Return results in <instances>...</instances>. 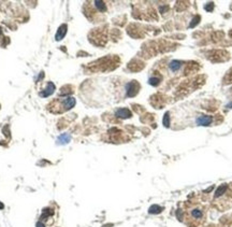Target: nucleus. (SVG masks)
Returning a JSON list of instances; mask_svg holds the SVG:
<instances>
[{
	"mask_svg": "<svg viewBox=\"0 0 232 227\" xmlns=\"http://www.w3.org/2000/svg\"><path fill=\"white\" fill-rule=\"evenodd\" d=\"M139 87H140L139 84L136 83V82H134V81L128 83V85H127V87H126L127 96L128 97L136 96V94H138V92H139Z\"/></svg>",
	"mask_w": 232,
	"mask_h": 227,
	"instance_id": "nucleus-1",
	"label": "nucleus"
},
{
	"mask_svg": "<svg viewBox=\"0 0 232 227\" xmlns=\"http://www.w3.org/2000/svg\"><path fill=\"white\" fill-rule=\"evenodd\" d=\"M212 116L211 115H201L197 118L196 123L197 125H200V126H209L212 124Z\"/></svg>",
	"mask_w": 232,
	"mask_h": 227,
	"instance_id": "nucleus-2",
	"label": "nucleus"
},
{
	"mask_svg": "<svg viewBox=\"0 0 232 227\" xmlns=\"http://www.w3.org/2000/svg\"><path fill=\"white\" fill-rule=\"evenodd\" d=\"M75 98H73V97H67L63 100L61 102V106L63 107V110H70V109H72L74 106H75Z\"/></svg>",
	"mask_w": 232,
	"mask_h": 227,
	"instance_id": "nucleus-3",
	"label": "nucleus"
},
{
	"mask_svg": "<svg viewBox=\"0 0 232 227\" xmlns=\"http://www.w3.org/2000/svg\"><path fill=\"white\" fill-rule=\"evenodd\" d=\"M115 115L117 117H120V118H129V117H131V112H130L129 109L122 108V109L116 110Z\"/></svg>",
	"mask_w": 232,
	"mask_h": 227,
	"instance_id": "nucleus-4",
	"label": "nucleus"
},
{
	"mask_svg": "<svg viewBox=\"0 0 232 227\" xmlns=\"http://www.w3.org/2000/svg\"><path fill=\"white\" fill-rule=\"evenodd\" d=\"M54 90H55V85H54V84L51 82V83H49L46 85L45 90H44L43 92H41L40 95L42 97H49L50 95H52V94L54 93Z\"/></svg>",
	"mask_w": 232,
	"mask_h": 227,
	"instance_id": "nucleus-5",
	"label": "nucleus"
},
{
	"mask_svg": "<svg viewBox=\"0 0 232 227\" xmlns=\"http://www.w3.org/2000/svg\"><path fill=\"white\" fill-rule=\"evenodd\" d=\"M67 25L66 24H63L61 26L58 28V30H57V34H56V40L57 41H60L61 39H63L65 36H66V34H67Z\"/></svg>",
	"mask_w": 232,
	"mask_h": 227,
	"instance_id": "nucleus-6",
	"label": "nucleus"
},
{
	"mask_svg": "<svg viewBox=\"0 0 232 227\" xmlns=\"http://www.w3.org/2000/svg\"><path fill=\"white\" fill-rule=\"evenodd\" d=\"M70 140H71V136H70L69 134H63L58 137L57 142L59 144H66V143H68V142H70Z\"/></svg>",
	"mask_w": 232,
	"mask_h": 227,
	"instance_id": "nucleus-7",
	"label": "nucleus"
},
{
	"mask_svg": "<svg viewBox=\"0 0 232 227\" xmlns=\"http://www.w3.org/2000/svg\"><path fill=\"white\" fill-rule=\"evenodd\" d=\"M182 67V63L179 60H173L170 63V70L175 72V71H179Z\"/></svg>",
	"mask_w": 232,
	"mask_h": 227,
	"instance_id": "nucleus-8",
	"label": "nucleus"
},
{
	"mask_svg": "<svg viewBox=\"0 0 232 227\" xmlns=\"http://www.w3.org/2000/svg\"><path fill=\"white\" fill-rule=\"evenodd\" d=\"M227 188H228V185H227V184H221L220 186H218V188H217L215 192V197H220L221 195H224V193H226Z\"/></svg>",
	"mask_w": 232,
	"mask_h": 227,
	"instance_id": "nucleus-9",
	"label": "nucleus"
},
{
	"mask_svg": "<svg viewBox=\"0 0 232 227\" xmlns=\"http://www.w3.org/2000/svg\"><path fill=\"white\" fill-rule=\"evenodd\" d=\"M162 208L160 207V206H158V204H153L152 207L148 209V212L150 214H159L162 212Z\"/></svg>",
	"mask_w": 232,
	"mask_h": 227,
	"instance_id": "nucleus-10",
	"label": "nucleus"
},
{
	"mask_svg": "<svg viewBox=\"0 0 232 227\" xmlns=\"http://www.w3.org/2000/svg\"><path fill=\"white\" fill-rule=\"evenodd\" d=\"M94 4H95L96 8H97V9H98V10H99V11H102V12H104V11L106 10L105 4H104L103 1H95Z\"/></svg>",
	"mask_w": 232,
	"mask_h": 227,
	"instance_id": "nucleus-11",
	"label": "nucleus"
},
{
	"mask_svg": "<svg viewBox=\"0 0 232 227\" xmlns=\"http://www.w3.org/2000/svg\"><path fill=\"white\" fill-rule=\"evenodd\" d=\"M191 215L195 219H201L202 217V211L200 210V209H193L191 211Z\"/></svg>",
	"mask_w": 232,
	"mask_h": 227,
	"instance_id": "nucleus-12",
	"label": "nucleus"
},
{
	"mask_svg": "<svg viewBox=\"0 0 232 227\" xmlns=\"http://www.w3.org/2000/svg\"><path fill=\"white\" fill-rule=\"evenodd\" d=\"M163 126L169 127L170 126V114L169 112H167L163 116Z\"/></svg>",
	"mask_w": 232,
	"mask_h": 227,
	"instance_id": "nucleus-13",
	"label": "nucleus"
},
{
	"mask_svg": "<svg viewBox=\"0 0 232 227\" xmlns=\"http://www.w3.org/2000/svg\"><path fill=\"white\" fill-rule=\"evenodd\" d=\"M199 22H200V16H199V15H196V16L193 17L192 22L190 23L189 27H190V28H193V27H196V25H197V24H199Z\"/></svg>",
	"mask_w": 232,
	"mask_h": 227,
	"instance_id": "nucleus-14",
	"label": "nucleus"
},
{
	"mask_svg": "<svg viewBox=\"0 0 232 227\" xmlns=\"http://www.w3.org/2000/svg\"><path fill=\"white\" fill-rule=\"evenodd\" d=\"M148 82H149V84H150V85H153V86H156V85H158V84H159L160 80L158 79V78H150Z\"/></svg>",
	"mask_w": 232,
	"mask_h": 227,
	"instance_id": "nucleus-15",
	"label": "nucleus"
},
{
	"mask_svg": "<svg viewBox=\"0 0 232 227\" xmlns=\"http://www.w3.org/2000/svg\"><path fill=\"white\" fill-rule=\"evenodd\" d=\"M213 8H214V4H213V2H209V4H206V6H205V10L212 11Z\"/></svg>",
	"mask_w": 232,
	"mask_h": 227,
	"instance_id": "nucleus-16",
	"label": "nucleus"
},
{
	"mask_svg": "<svg viewBox=\"0 0 232 227\" xmlns=\"http://www.w3.org/2000/svg\"><path fill=\"white\" fill-rule=\"evenodd\" d=\"M2 208H4V204H0V209H2Z\"/></svg>",
	"mask_w": 232,
	"mask_h": 227,
	"instance_id": "nucleus-17",
	"label": "nucleus"
}]
</instances>
